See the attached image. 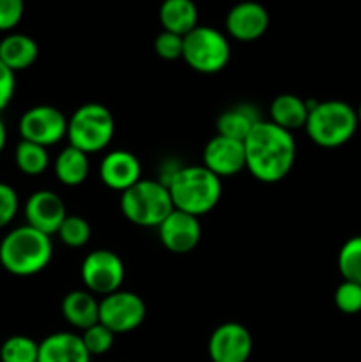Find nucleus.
<instances>
[{
    "mask_svg": "<svg viewBox=\"0 0 361 362\" xmlns=\"http://www.w3.org/2000/svg\"><path fill=\"white\" fill-rule=\"evenodd\" d=\"M243 144L246 170L260 182H280L294 168L297 154L294 134L271 120L262 119Z\"/></svg>",
    "mask_w": 361,
    "mask_h": 362,
    "instance_id": "f257e3e1",
    "label": "nucleus"
},
{
    "mask_svg": "<svg viewBox=\"0 0 361 362\" xmlns=\"http://www.w3.org/2000/svg\"><path fill=\"white\" fill-rule=\"evenodd\" d=\"M161 182L168 187L173 209L197 218L211 212L223 193L222 179L204 165L177 166Z\"/></svg>",
    "mask_w": 361,
    "mask_h": 362,
    "instance_id": "f03ea898",
    "label": "nucleus"
},
{
    "mask_svg": "<svg viewBox=\"0 0 361 362\" xmlns=\"http://www.w3.org/2000/svg\"><path fill=\"white\" fill-rule=\"evenodd\" d=\"M52 258V237L28 225L11 230L0 243V265L13 276L28 278L39 274Z\"/></svg>",
    "mask_w": 361,
    "mask_h": 362,
    "instance_id": "7ed1b4c3",
    "label": "nucleus"
},
{
    "mask_svg": "<svg viewBox=\"0 0 361 362\" xmlns=\"http://www.w3.org/2000/svg\"><path fill=\"white\" fill-rule=\"evenodd\" d=\"M308 119L304 131L315 145L322 148H336L353 140L356 134L357 113L349 103L340 99L308 103Z\"/></svg>",
    "mask_w": 361,
    "mask_h": 362,
    "instance_id": "20e7f679",
    "label": "nucleus"
},
{
    "mask_svg": "<svg viewBox=\"0 0 361 362\" xmlns=\"http://www.w3.org/2000/svg\"><path fill=\"white\" fill-rule=\"evenodd\" d=\"M124 218L142 228H158L173 211L168 187L161 180L140 179L120 197Z\"/></svg>",
    "mask_w": 361,
    "mask_h": 362,
    "instance_id": "39448f33",
    "label": "nucleus"
},
{
    "mask_svg": "<svg viewBox=\"0 0 361 362\" xmlns=\"http://www.w3.org/2000/svg\"><path fill=\"white\" fill-rule=\"evenodd\" d=\"M115 134V120L112 112L99 103L81 105L67 119V140L69 145L85 154L105 151Z\"/></svg>",
    "mask_w": 361,
    "mask_h": 362,
    "instance_id": "423d86ee",
    "label": "nucleus"
},
{
    "mask_svg": "<svg viewBox=\"0 0 361 362\" xmlns=\"http://www.w3.org/2000/svg\"><path fill=\"white\" fill-rule=\"evenodd\" d=\"M183 59L197 73L216 74L229 64L230 45L219 30L198 25L184 35Z\"/></svg>",
    "mask_w": 361,
    "mask_h": 362,
    "instance_id": "0eeeda50",
    "label": "nucleus"
},
{
    "mask_svg": "<svg viewBox=\"0 0 361 362\" xmlns=\"http://www.w3.org/2000/svg\"><path fill=\"white\" fill-rule=\"evenodd\" d=\"M81 281L94 296H110L120 290L126 276L122 258L110 250L91 251L81 262Z\"/></svg>",
    "mask_w": 361,
    "mask_h": 362,
    "instance_id": "6e6552de",
    "label": "nucleus"
},
{
    "mask_svg": "<svg viewBox=\"0 0 361 362\" xmlns=\"http://www.w3.org/2000/svg\"><path fill=\"white\" fill-rule=\"evenodd\" d=\"M145 313L144 299L127 290H117L99 300V324L113 334H126L138 329L144 324Z\"/></svg>",
    "mask_w": 361,
    "mask_h": 362,
    "instance_id": "1a4fd4ad",
    "label": "nucleus"
},
{
    "mask_svg": "<svg viewBox=\"0 0 361 362\" xmlns=\"http://www.w3.org/2000/svg\"><path fill=\"white\" fill-rule=\"evenodd\" d=\"M18 129H20L21 140L48 148L50 145L59 144L67 136V119L55 106L38 105L28 108L21 115Z\"/></svg>",
    "mask_w": 361,
    "mask_h": 362,
    "instance_id": "9d476101",
    "label": "nucleus"
},
{
    "mask_svg": "<svg viewBox=\"0 0 361 362\" xmlns=\"http://www.w3.org/2000/svg\"><path fill=\"white\" fill-rule=\"evenodd\" d=\"M207 352L212 362H248L253 352L251 332L239 322H225L212 331Z\"/></svg>",
    "mask_w": 361,
    "mask_h": 362,
    "instance_id": "9b49d317",
    "label": "nucleus"
},
{
    "mask_svg": "<svg viewBox=\"0 0 361 362\" xmlns=\"http://www.w3.org/2000/svg\"><path fill=\"white\" fill-rule=\"evenodd\" d=\"M158 235L166 250L176 255H184L198 246L202 239V226L197 216L173 209L158 226Z\"/></svg>",
    "mask_w": 361,
    "mask_h": 362,
    "instance_id": "f8f14e48",
    "label": "nucleus"
},
{
    "mask_svg": "<svg viewBox=\"0 0 361 362\" xmlns=\"http://www.w3.org/2000/svg\"><path fill=\"white\" fill-rule=\"evenodd\" d=\"M66 218V204H64L59 194L50 189L35 191L25 202L27 225L50 237L59 232L60 225Z\"/></svg>",
    "mask_w": 361,
    "mask_h": 362,
    "instance_id": "ddd939ff",
    "label": "nucleus"
},
{
    "mask_svg": "<svg viewBox=\"0 0 361 362\" xmlns=\"http://www.w3.org/2000/svg\"><path fill=\"white\" fill-rule=\"evenodd\" d=\"M204 166L211 170L214 175L232 177L237 175L246 168V154H244V144L239 140L216 134L205 144L202 152Z\"/></svg>",
    "mask_w": 361,
    "mask_h": 362,
    "instance_id": "4468645a",
    "label": "nucleus"
},
{
    "mask_svg": "<svg viewBox=\"0 0 361 362\" xmlns=\"http://www.w3.org/2000/svg\"><path fill=\"white\" fill-rule=\"evenodd\" d=\"M225 27L227 32L237 41H257L268 30L269 13L258 2H251V0L239 2L227 14Z\"/></svg>",
    "mask_w": 361,
    "mask_h": 362,
    "instance_id": "2eb2a0df",
    "label": "nucleus"
},
{
    "mask_svg": "<svg viewBox=\"0 0 361 362\" xmlns=\"http://www.w3.org/2000/svg\"><path fill=\"white\" fill-rule=\"evenodd\" d=\"M99 179L106 187L124 193L142 179V163L133 152L112 151L101 159Z\"/></svg>",
    "mask_w": 361,
    "mask_h": 362,
    "instance_id": "dca6fc26",
    "label": "nucleus"
},
{
    "mask_svg": "<svg viewBox=\"0 0 361 362\" xmlns=\"http://www.w3.org/2000/svg\"><path fill=\"white\" fill-rule=\"evenodd\" d=\"M38 362H91L80 334L60 331L46 336L39 343Z\"/></svg>",
    "mask_w": 361,
    "mask_h": 362,
    "instance_id": "f3484780",
    "label": "nucleus"
},
{
    "mask_svg": "<svg viewBox=\"0 0 361 362\" xmlns=\"http://www.w3.org/2000/svg\"><path fill=\"white\" fill-rule=\"evenodd\" d=\"M60 311L62 317L80 331H85L99 322V300L88 290L67 292L60 304Z\"/></svg>",
    "mask_w": 361,
    "mask_h": 362,
    "instance_id": "a211bd4d",
    "label": "nucleus"
},
{
    "mask_svg": "<svg viewBox=\"0 0 361 362\" xmlns=\"http://www.w3.org/2000/svg\"><path fill=\"white\" fill-rule=\"evenodd\" d=\"M262 120L258 108L248 103H241V105L232 106V108L225 110L222 115L216 120V134L222 136L232 138V140L244 141L248 134L251 133L255 126Z\"/></svg>",
    "mask_w": 361,
    "mask_h": 362,
    "instance_id": "6ab92c4d",
    "label": "nucleus"
},
{
    "mask_svg": "<svg viewBox=\"0 0 361 362\" xmlns=\"http://www.w3.org/2000/svg\"><path fill=\"white\" fill-rule=\"evenodd\" d=\"M39 46L27 34H7L0 41V60L9 67L13 73L28 69L38 60Z\"/></svg>",
    "mask_w": 361,
    "mask_h": 362,
    "instance_id": "aec40b11",
    "label": "nucleus"
},
{
    "mask_svg": "<svg viewBox=\"0 0 361 362\" xmlns=\"http://www.w3.org/2000/svg\"><path fill=\"white\" fill-rule=\"evenodd\" d=\"M308 101H303L296 94H280L276 95L269 106L271 122L280 126L285 131H297L304 127L308 119Z\"/></svg>",
    "mask_w": 361,
    "mask_h": 362,
    "instance_id": "412c9836",
    "label": "nucleus"
},
{
    "mask_svg": "<svg viewBox=\"0 0 361 362\" xmlns=\"http://www.w3.org/2000/svg\"><path fill=\"white\" fill-rule=\"evenodd\" d=\"M159 21L163 30L186 35L198 27V9L193 0H163L159 7Z\"/></svg>",
    "mask_w": 361,
    "mask_h": 362,
    "instance_id": "4be33fe9",
    "label": "nucleus"
},
{
    "mask_svg": "<svg viewBox=\"0 0 361 362\" xmlns=\"http://www.w3.org/2000/svg\"><path fill=\"white\" fill-rule=\"evenodd\" d=\"M55 175L60 184L67 187H76L85 182L91 170V163H88V154H85L80 148L67 145L66 148L60 151V154L55 159Z\"/></svg>",
    "mask_w": 361,
    "mask_h": 362,
    "instance_id": "5701e85b",
    "label": "nucleus"
},
{
    "mask_svg": "<svg viewBox=\"0 0 361 362\" xmlns=\"http://www.w3.org/2000/svg\"><path fill=\"white\" fill-rule=\"evenodd\" d=\"M14 161H16L18 170L21 173L35 177L46 172L50 165V156L46 147H42V145L21 140L16 145V151H14Z\"/></svg>",
    "mask_w": 361,
    "mask_h": 362,
    "instance_id": "b1692460",
    "label": "nucleus"
},
{
    "mask_svg": "<svg viewBox=\"0 0 361 362\" xmlns=\"http://www.w3.org/2000/svg\"><path fill=\"white\" fill-rule=\"evenodd\" d=\"M338 271L343 281L361 285V235H354L343 243L338 251Z\"/></svg>",
    "mask_w": 361,
    "mask_h": 362,
    "instance_id": "393cba45",
    "label": "nucleus"
},
{
    "mask_svg": "<svg viewBox=\"0 0 361 362\" xmlns=\"http://www.w3.org/2000/svg\"><path fill=\"white\" fill-rule=\"evenodd\" d=\"M39 343L23 334L7 338L0 346V362H38Z\"/></svg>",
    "mask_w": 361,
    "mask_h": 362,
    "instance_id": "a878e982",
    "label": "nucleus"
},
{
    "mask_svg": "<svg viewBox=\"0 0 361 362\" xmlns=\"http://www.w3.org/2000/svg\"><path fill=\"white\" fill-rule=\"evenodd\" d=\"M91 225L87 219L80 218V216H67L64 223L60 225L57 235L60 237L62 244L69 247H81L91 240Z\"/></svg>",
    "mask_w": 361,
    "mask_h": 362,
    "instance_id": "bb28decb",
    "label": "nucleus"
},
{
    "mask_svg": "<svg viewBox=\"0 0 361 362\" xmlns=\"http://www.w3.org/2000/svg\"><path fill=\"white\" fill-rule=\"evenodd\" d=\"M81 336V341H84L87 352L92 356H105L106 352H110L113 346V339L115 334L110 331L108 327H105L103 324H96L92 327L85 329Z\"/></svg>",
    "mask_w": 361,
    "mask_h": 362,
    "instance_id": "cd10ccee",
    "label": "nucleus"
},
{
    "mask_svg": "<svg viewBox=\"0 0 361 362\" xmlns=\"http://www.w3.org/2000/svg\"><path fill=\"white\" fill-rule=\"evenodd\" d=\"M335 304L342 313H361V285L353 281H342L335 290Z\"/></svg>",
    "mask_w": 361,
    "mask_h": 362,
    "instance_id": "c85d7f7f",
    "label": "nucleus"
},
{
    "mask_svg": "<svg viewBox=\"0 0 361 362\" xmlns=\"http://www.w3.org/2000/svg\"><path fill=\"white\" fill-rule=\"evenodd\" d=\"M183 46L184 37L179 34H173V32L163 30L161 34H158V37L154 39V49L156 53H158L159 59L163 60L183 59Z\"/></svg>",
    "mask_w": 361,
    "mask_h": 362,
    "instance_id": "c756f323",
    "label": "nucleus"
},
{
    "mask_svg": "<svg viewBox=\"0 0 361 362\" xmlns=\"http://www.w3.org/2000/svg\"><path fill=\"white\" fill-rule=\"evenodd\" d=\"M20 209V198L16 189L6 182H0V230L6 228L16 218Z\"/></svg>",
    "mask_w": 361,
    "mask_h": 362,
    "instance_id": "7c9ffc66",
    "label": "nucleus"
},
{
    "mask_svg": "<svg viewBox=\"0 0 361 362\" xmlns=\"http://www.w3.org/2000/svg\"><path fill=\"white\" fill-rule=\"evenodd\" d=\"M25 13L23 0H0V32H11Z\"/></svg>",
    "mask_w": 361,
    "mask_h": 362,
    "instance_id": "2f4dec72",
    "label": "nucleus"
},
{
    "mask_svg": "<svg viewBox=\"0 0 361 362\" xmlns=\"http://www.w3.org/2000/svg\"><path fill=\"white\" fill-rule=\"evenodd\" d=\"M16 90V78L14 73L0 60V113L13 101Z\"/></svg>",
    "mask_w": 361,
    "mask_h": 362,
    "instance_id": "473e14b6",
    "label": "nucleus"
},
{
    "mask_svg": "<svg viewBox=\"0 0 361 362\" xmlns=\"http://www.w3.org/2000/svg\"><path fill=\"white\" fill-rule=\"evenodd\" d=\"M6 141H7V129H6V124H4L2 117H0V154H2L4 147H6Z\"/></svg>",
    "mask_w": 361,
    "mask_h": 362,
    "instance_id": "72a5a7b5",
    "label": "nucleus"
},
{
    "mask_svg": "<svg viewBox=\"0 0 361 362\" xmlns=\"http://www.w3.org/2000/svg\"><path fill=\"white\" fill-rule=\"evenodd\" d=\"M356 113H357V122H360V126H361V103H360V106H357Z\"/></svg>",
    "mask_w": 361,
    "mask_h": 362,
    "instance_id": "f704fd0d",
    "label": "nucleus"
}]
</instances>
